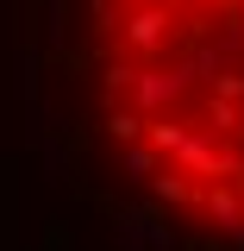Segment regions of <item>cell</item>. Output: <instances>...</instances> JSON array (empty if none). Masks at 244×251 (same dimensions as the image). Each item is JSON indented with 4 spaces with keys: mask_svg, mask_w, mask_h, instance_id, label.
I'll use <instances>...</instances> for the list:
<instances>
[{
    "mask_svg": "<svg viewBox=\"0 0 244 251\" xmlns=\"http://www.w3.org/2000/svg\"><path fill=\"white\" fill-rule=\"evenodd\" d=\"M82 75L125 176L244 245V0H82Z\"/></svg>",
    "mask_w": 244,
    "mask_h": 251,
    "instance_id": "cell-1",
    "label": "cell"
}]
</instances>
